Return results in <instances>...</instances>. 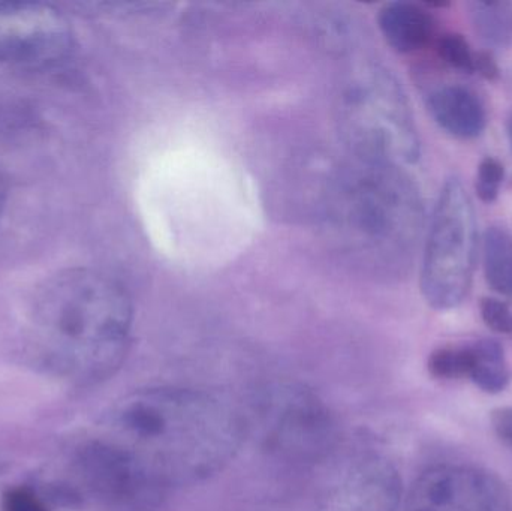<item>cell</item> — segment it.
<instances>
[{"label":"cell","instance_id":"cell-1","mask_svg":"<svg viewBox=\"0 0 512 511\" xmlns=\"http://www.w3.org/2000/svg\"><path fill=\"white\" fill-rule=\"evenodd\" d=\"M110 425L165 488L206 482L239 453L248 425L236 405L197 387H152L117 402Z\"/></svg>","mask_w":512,"mask_h":511},{"label":"cell","instance_id":"cell-2","mask_svg":"<svg viewBox=\"0 0 512 511\" xmlns=\"http://www.w3.org/2000/svg\"><path fill=\"white\" fill-rule=\"evenodd\" d=\"M132 317L131 299L119 282L96 270L69 269L39 288L32 323L54 359L80 377L99 380L122 365Z\"/></svg>","mask_w":512,"mask_h":511},{"label":"cell","instance_id":"cell-3","mask_svg":"<svg viewBox=\"0 0 512 511\" xmlns=\"http://www.w3.org/2000/svg\"><path fill=\"white\" fill-rule=\"evenodd\" d=\"M340 216L373 254L403 263L420 236L423 206L402 167L361 161L340 194Z\"/></svg>","mask_w":512,"mask_h":511},{"label":"cell","instance_id":"cell-4","mask_svg":"<svg viewBox=\"0 0 512 511\" xmlns=\"http://www.w3.org/2000/svg\"><path fill=\"white\" fill-rule=\"evenodd\" d=\"M342 126L360 161L402 167L420 156L408 101L382 69L361 72L342 96Z\"/></svg>","mask_w":512,"mask_h":511},{"label":"cell","instance_id":"cell-5","mask_svg":"<svg viewBox=\"0 0 512 511\" xmlns=\"http://www.w3.org/2000/svg\"><path fill=\"white\" fill-rule=\"evenodd\" d=\"M474 204L459 177L445 182L430 221L421 266V293L436 311L465 302L477 260Z\"/></svg>","mask_w":512,"mask_h":511},{"label":"cell","instance_id":"cell-6","mask_svg":"<svg viewBox=\"0 0 512 511\" xmlns=\"http://www.w3.org/2000/svg\"><path fill=\"white\" fill-rule=\"evenodd\" d=\"M256 419L265 449L289 464L322 461L337 443L333 414L318 393L301 384H277L262 392Z\"/></svg>","mask_w":512,"mask_h":511},{"label":"cell","instance_id":"cell-7","mask_svg":"<svg viewBox=\"0 0 512 511\" xmlns=\"http://www.w3.org/2000/svg\"><path fill=\"white\" fill-rule=\"evenodd\" d=\"M71 48L69 21L53 5L0 2V71L48 68Z\"/></svg>","mask_w":512,"mask_h":511},{"label":"cell","instance_id":"cell-8","mask_svg":"<svg viewBox=\"0 0 512 511\" xmlns=\"http://www.w3.org/2000/svg\"><path fill=\"white\" fill-rule=\"evenodd\" d=\"M84 480L107 511H159L167 500L162 486L143 464L117 443H95L81 459Z\"/></svg>","mask_w":512,"mask_h":511},{"label":"cell","instance_id":"cell-9","mask_svg":"<svg viewBox=\"0 0 512 511\" xmlns=\"http://www.w3.org/2000/svg\"><path fill=\"white\" fill-rule=\"evenodd\" d=\"M507 485L490 471L469 465H438L418 477L405 511H511Z\"/></svg>","mask_w":512,"mask_h":511},{"label":"cell","instance_id":"cell-10","mask_svg":"<svg viewBox=\"0 0 512 511\" xmlns=\"http://www.w3.org/2000/svg\"><path fill=\"white\" fill-rule=\"evenodd\" d=\"M336 500L340 511H396L402 480L390 461L366 455L349 468Z\"/></svg>","mask_w":512,"mask_h":511},{"label":"cell","instance_id":"cell-11","mask_svg":"<svg viewBox=\"0 0 512 511\" xmlns=\"http://www.w3.org/2000/svg\"><path fill=\"white\" fill-rule=\"evenodd\" d=\"M427 108L436 123L453 137L472 140L480 137L487 125L486 108L472 90L448 84L432 90Z\"/></svg>","mask_w":512,"mask_h":511},{"label":"cell","instance_id":"cell-12","mask_svg":"<svg viewBox=\"0 0 512 511\" xmlns=\"http://www.w3.org/2000/svg\"><path fill=\"white\" fill-rule=\"evenodd\" d=\"M378 24L387 44L400 54L423 50L436 32L429 9L412 2L387 3L379 11Z\"/></svg>","mask_w":512,"mask_h":511},{"label":"cell","instance_id":"cell-13","mask_svg":"<svg viewBox=\"0 0 512 511\" xmlns=\"http://www.w3.org/2000/svg\"><path fill=\"white\" fill-rule=\"evenodd\" d=\"M469 347L472 353L469 380L490 395L504 392L510 383L504 347L495 339H480L469 344Z\"/></svg>","mask_w":512,"mask_h":511},{"label":"cell","instance_id":"cell-14","mask_svg":"<svg viewBox=\"0 0 512 511\" xmlns=\"http://www.w3.org/2000/svg\"><path fill=\"white\" fill-rule=\"evenodd\" d=\"M472 27L478 38L490 48L512 44V2H472L469 5Z\"/></svg>","mask_w":512,"mask_h":511},{"label":"cell","instance_id":"cell-15","mask_svg":"<svg viewBox=\"0 0 512 511\" xmlns=\"http://www.w3.org/2000/svg\"><path fill=\"white\" fill-rule=\"evenodd\" d=\"M484 273L493 290L512 296V237L502 227L487 228L484 234Z\"/></svg>","mask_w":512,"mask_h":511},{"label":"cell","instance_id":"cell-16","mask_svg":"<svg viewBox=\"0 0 512 511\" xmlns=\"http://www.w3.org/2000/svg\"><path fill=\"white\" fill-rule=\"evenodd\" d=\"M472 366V353L469 345L463 347H442L429 357L430 374L439 380H460L469 378Z\"/></svg>","mask_w":512,"mask_h":511},{"label":"cell","instance_id":"cell-17","mask_svg":"<svg viewBox=\"0 0 512 511\" xmlns=\"http://www.w3.org/2000/svg\"><path fill=\"white\" fill-rule=\"evenodd\" d=\"M438 54L451 68L459 71L474 72L475 53L469 42L459 33H447L438 41Z\"/></svg>","mask_w":512,"mask_h":511},{"label":"cell","instance_id":"cell-18","mask_svg":"<svg viewBox=\"0 0 512 511\" xmlns=\"http://www.w3.org/2000/svg\"><path fill=\"white\" fill-rule=\"evenodd\" d=\"M504 179V164L499 159L493 158V156L484 158L481 161L480 167H478L477 183H475V189H477L480 200L487 204L496 201V198L499 197V192H501Z\"/></svg>","mask_w":512,"mask_h":511},{"label":"cell","instance_id":"cell-19","mask_svg":"<svg viewBox=\"0 0 512 511\" xmlns=\"http://www.w3.org/2000/svg\"><path fill=\"white\" fill-rule=\"evenodd\" d=\"M481 318L493 332L502 335L512 333V309L502 300L484 297L480 305Z\"/></svg>","mask_w":512,"mask_h":511},{"label":"cell","instance_id":"cell-20","mask_svg":"<svg viewBox=\"0 0 512 511\" xmlns=\"http://www.w3.org/2000/svg\"><path fill=\"white\" fill-rule=\"evenodd\" d=\"M2 511H50L35 492L27 488H14L5 492Z\"/></svg>","mask_w":512,"mask_h":511},{"label":"cell","instance_id":"cell-21","mask_svg":"<svg viewBox=\"0 0 512 511\" xmlns=\"http://www.w3.org/2000/svg\"><path fill=\"white\" fill-rule=\"evenodd\" d=\"M492 428L502 443L512 447V407H502L493 411Z\"/></svg>","mask_w":512,"mask_h":511},{"label":"cell","instance_id":"cell-22","mask_svg":"<svg viewBox=\"0 0 512 511\" xmlns=\"http://www.w3.org/2000/svg\"><path fill=\"white\" fill-rule=\"evenodd\" d=\"M474 72H478L481 77L489 81L498 80L499 75H501L498 63H496L495 57L489 51L475 53Z\"/></svg>","mask_w":512,"mask_h":511},{"label":"cell","instance_id":"cell-23","mask_svg":"<svg viewBox=\"0 0 512 511\" xmlns=\"http://www.w3.org/2000/svg\"><path fill=\"white\" fill-rule=\"evenodd\" d=\"M5 183H3L2 177H0V216H2L3 207H5Z\"/></svg>","mask_w":512,"mask_h":511},{"label":"cell","instance_id":"cell-24","mask_svg":"<svg viewBox=\"0 0 512 511\" xmlns=\"http://www.w3.org/2000/svg\"><path fill=\"white\" fill-rule=\"evenodd\" d=\"M507 134H508V140H510V146H511V150H512V114L510 116V119H508Z\"/></svg>","mask_w":512,"mask_h":511}]
</instances>
